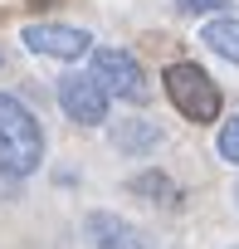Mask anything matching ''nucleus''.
<instances>
[{
	"mask_svg": "<svg viewBox=\"0 0 239 249\" xmlns=\"http://www.w3.org/2000/svg\"><path fill=\"white\" fill-rule=\"evenodd\" d=\"M112 142H117V152H127V157H147V152L161 147V127L147 122V117H132V122H117V127H112Z\"/></svg>",
	"mask_w": 239,
	"mask_h": 249,
	"instance_id": "0eeeda50",
	"label": "nucleus"
},
{
	"mask_svg": "<svg viewBox=\"0 0 239 249\" xmlns=\"http://www.w3.org/2000/svg\"><path fill=\"white\" fill-rule=\"evenodd\" d=\"M215 147H220V161H229V166H239V112L220 127V137H215Z\"/></svg>",
	"mask_w": 239,
	"mask_h": 249,
	"instance_id": "9d476101",
	"label": "nucleus"
},
{
	"mask_svg": "<svg viewBox=\"0 0 239 249\" xmlns=\"http://www.w3.org/2000/svg\"><path fill=\"white\" fill-rule=\"evenodd\" d=\"M234 200H239V186H234Z\"/></svg>",
	"mask_w": 239,
	"mask_h": 249,
	"instance_id": "ddd939ff",
	"label": "nucleus"
},
{
	"mask_svg": "<svg viewBox=\"0 0 239 249\" xmlns=\"http://www.w3.org/2000/svg\"><path fill=\"white\" fill-rule=\"evenodd\" d=\"M200 44H205V49H215L220 59L239 64V20H229V15H220V20H205V30H200Z\"/></svg>",
	"mask_w": 239,
	"mask_h": 249,
	"instance_id": "6e6552de",
	"label": "nucleus"
},
{
	"mask_svg": "<svg viewBox=\"0 0 239 249\" xmlns=\"http://www.w3.org/2000/svg\"><path fill=\"white\" fill-rule=\"evenodd\" d=\"M44 161V132H39V117L15 98V93H0V171L5 176H30Z\"/></svg>",
	"mask_w": 239,
	"mask_h": 249,
	"instance_id": "f257e3e1",
	"label": "nucleus"
},
{
	"mask_svg": "<svg viewBox=\"0 0 239 249\" xmlns=\"http://www.w3.org/2000/svg\"><path fill=\"white\" fill-rule=\"evenodd\" d=\"M59 107L68 122H78V127H98V122H107V93L93 73H64L59 78Z\"/></svg>",
	"mask_w": 239,
	"mask_h": 249,
	"instance_id": "39448f33",
	"label": "nucleus"
},
{
	"mask_svg": "<svg viewBox=\"0 0 239 249\" xmlns=\"http://www.w3.org/2000/svg\"><path fill=\"white\" fill-rule=\"evenodd\" d=\"M83 234L98 244V249H152L142 239V230H132L122 215H112V210H93L83 220Z\"/></svg>",
	"mask_w": 239,
	"mask_h": 249,
	"instance_id": "423d86ee",
	"label": "nucleus"
},
{
	"mask_svg": "<svg viewBox=\"0 0 239 249\" xmlns=\"http://www.w3.org/2000/svg\"><path fill=\"white\" fill-rule=\"evenodd\" d=\"M161 88H166L171 107H176L186 122H215V117H220V107H224L220 83H215L200 64H166Z\"/></svg>",
	"mask_w": 239,
	"mask_h": 249,
	"instance_id": "f03ea898",
	"label": "nucleus"
},
{
	"mask_svg": "<svg viewBox=\"0 0 239 249\" xmlns=\"http://www.w3.org/2000/svg\"><path fill=\"white\" fill-rule=\"evenodd\" d=\"M229 0H176L181 15H210V10H224Z\"/></svg>",
	"mask_w": 239,
	"mask_h": 249,
	"instance_id": "9b49d317",
	"label": "nucleus"
},
{
	"mask_svg": "<svg viewBox=\"0 0 239 249\" xmlns=\"http://www.w3.org/2000/svg\"><path fill=\"white\" fill-rule=\"evenodd\" d=\"M127 191H132V196H152L156 205H176V200H181V191H176L171 176H161V171H142V176H132Z\"/></svg>",
	"mask_w": 239,
	"mask_h": 249,
	"instance_id": "1a4fd4ad",
	"label": "nucleus"
},
{
	"mask_svg": "<svg viewBox=\"0 0 239 249\" xmlns=\"http://www.w3.org/2000/svg\"><path fill=\"white\" fill-rule=\"evenodd\" d=\"M25 49L30 54H44V59H64V64H78L83 54H93V35L78 30V25H54V20H30L20 30Z\"/></svg>",
	"mask_w": 239,
	"mask_h": 249,
	"instance_id": "20e7f679",
	"label": "nucleus"
},
{
	"mask_svg": "<svg viewBox=\"0 0 239 249\" xmlns=\"http://www.w3.org/2000/svg\"><path fill=\"white\" fill-rule=\"evenodd\" d=\"M30 5H49V0H30Z\"/></svg>",
	"mask_w": 239,
	"mask_h": 249,
	"instance_id": "f8f14e48",
	"label": "nucleus"
},
{
	"mask_svg": "<svg viewBox=\"0 0 239 249\" xmlns=\"http://www.w3.org/2000/svg\"><path fill=\"white\" fill-rule=\"evenodd\" d=\"M93 78L102 83L107 98L122 103H147V73L127 49H93Z\"/></svg>",
	"mask_w": 239,
	"mask_h": 249,
	"instance_id": "7ed1b4c3",
	"label": "nucleus"
}]
</instances>
